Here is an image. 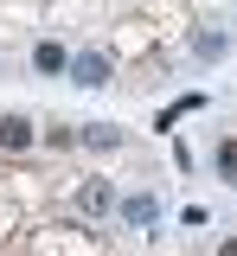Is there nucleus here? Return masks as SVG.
I'll return each mask as SVG.
<instances>
[{
  "instance_id": "obj_3",
  "label": "nucleus",
  "mask_w": 237,
  "mask_h": 256,
  "mask_svg": "<svg viewBox=\"0 0 237 256\" xmlns=\"http://www.w3.org/2000/svg\"><path fill=\"white\" fill-rule=\"evenodd\" d=\"M109 205H116V192L102 186V180H90V186L77 192V212H90V218H96V212H109Z\"/></svg>"
},
{
  "instance_id": "obj_9",
  "label": "nucleus",
  "mask_w": 237,
  "mask_h": 256,
  "mask_svg": "<svg viewBox=\"0 0 237 256\" xmlns=\"http://www.w3.org/2000/svg\"><path fill=\"white\" fill-rule=\"evenodd\" d=\"M218 256H237V237H224V244H218Z\"/></svg>"
},
{
  "instance_id": "obj_6",
  "label": "nucleus",
  "mask_w": 237,
  "mask_h": 256,
  "mask_svg": "<svg viewBox=\"0 0 237 256\" xmlns=\"http://www.w3.org/2000/svg\"><path fill=\"white\" fill-rule=\"evenodd\" d=\"M218 173L237 186V141H218Z\"/></svg>"
},
{
  "instance_id": "obj_4",
  "label": "nucleus",
  "mask_w": 237,
  "mask_h": 256,
  "mask_svg": "<svg viewBox=\"0 0 237 256\" xmlns=\"http://www.w3.org/2000/svg\"><path fill=\"white\" fill-rule=\"evenodd\" d=\"M32 64H38V77H58V70H64V45H52V38H45V45L32 52Z\"/></svg>"
},
{
  "instance_id": "obj_8",
  "label": "nucleus",
  "mask_w": 237,
  "mask_h": 256,
  "mask_svg": "<svg viewBox=\"0 0 237 256\" xmlns=\"http://www.w3.org/2000/svg\"><path fill=\"white\" fill-rule=\"evenodd\" d=\"M224 45H231V38H224V32H218V38H212V32H199V58H218V52H224Z\"/></svg>"
},
{
  "instance_id": "obj_1",
  "label": "nucleus",
  "mask_w": 237,
  "mask_h": 256,
  "mask_svg": "<svg viewBox=\"0 0 237 256\" xmlns=\"http://www.w3.org/2000/svg\"><path fill=\"white\" fill-rule=\"evenodd\" d=\"M70 77H77L84 90H102V84H109V58H102V52H84V58L70 64Z\"/></svg>"
},
{
  "instance_id": "obj_5",
  "label": "nucleus",
  "mask_w": 237,
  "mask_h": 256,
  "mask_svg": "<svg viewBox=\"0 0 237 256\" xmlns=\"http://www.w3.org/2000/svg\"><path fill=\"white\" fill-rule=\"evenodd\" d=\"M122 218H128V224H154V198H128Z\"/></svg>"
},
{
  "instance_id": "obj_2",
  "label": "nucleus",
  "mask_w": 237,
  "mask_h": 256,
  "mask_svg": "<svg viewBox=\"0 0 237 256\" xmlns=\"http://www.w3.org/2000/svg\"><path fill=\"white\" fill-rule=\"evenodd\" d=\"M0 148H6V154L32 148V122H26V116H0Z\"/></svg>"
},
{
  "instance_id": "obj_7",
  "label": "nucleus",
  "mask_w": 237,
  "mask_h": 256,
  "mask_svg": "<svg viewBox=\"0 0 237 256\" xmlns=\"http://www.w3.org/2000/svg\"><path fill=\"white\" fill-rule=\"evenodd\" d=\"M84 141H90V148H122V134H116V128H84Z\"/></svg>"
}]
</instances>
